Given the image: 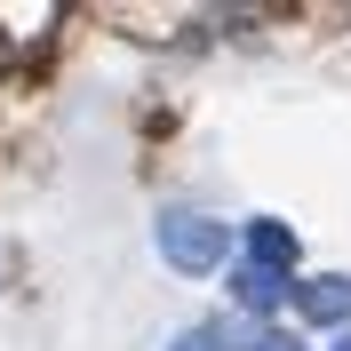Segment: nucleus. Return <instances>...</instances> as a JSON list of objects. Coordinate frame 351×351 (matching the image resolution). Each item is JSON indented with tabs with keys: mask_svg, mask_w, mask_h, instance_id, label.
Masks as SVG:
<instances>
[{
	"mask_svg": "<svg viewBox=\"0 0 351 351\" xmlns=\"http://www.w3.org/2000/svg\"><path fill=\"white\" fill-rule=\"evenodd\" d=\"M160 256L176 263V271H216L223 263V223L216 216H199V208H168V216H160Z\"/></svg>",
	"mask_w": 351,
	"mask_h": 351,
	"instance_id": "nucleus-1",
	"label": "nucleus"
},
{
	"mask_svg": "<svg viewBox=\"0 0 351 351\" xmlns=\"http://www.w3.org/2000/svg\"><path fill=\"white\" fill-rule=\"evenodd\" d=\"M295 311H304L311 328H335V319H351V280H304V287H295Z\"/></svg>",
	"mask_w": 351,
	"mask_h": 351,
	"instance_id": "nucleus-2",
	"label": "nucleus"
},
{
	"mask_svg": "<svg viewBox=\"0 0 351 351\" xmlns=\"http://www.w3.org/2000/svg\"><path fill=\"white\" fill-rule=\"evenodd\" d=\"M247 263L287 271V263H295V232H287V223H247Z\"/></svg>",
	"mask_w": 351,
	"mask_h": 351,
	"instance_id": "nucleus-3",
	"label": "nucleus"
},
{
	"mask_svg": "<svg viewBox=\"0 0 351 351\" xmlns=\"http://www.w3.org/2000/svg\"><path fill=\"white\" fill-rule=\"evenodd\" d=\"M232 295H240L247 311H271L287 295V271H263V263H240V271H232Z\"/></svg>",
	"mask_w": 351,
	"mask_h": 351,
	"instance_id": "nucleus-4",
	"label": "nucleus"
},
{
	"mask_svg": "<svg viewBox=\"0 0 351 351\" xmlns=\"http://www.w3.org/2000/svg\"><path fill=\"white\" fill-rule=\"evenodd\" d=\"M232 351H304V343H287L280 328H247V335H240V343H232Z\"/></svg>",
	"mask_w": 351,
	"mask_h": 351,
	"instance_id": "nucleus-5",
	"label": "nucleus"
},
{
	"mask_svg": "<svg viewBox=\"0 0 351 351\" xmlns=\"http://www.w3.org/2000/svg\"><path fill=\"white\" fill-rule=\"evenodd\" d=\"M176 351H223V343H216L208 328H192V335H176Z\"/></svg>",
	"mask_w": 351,
	"mask_h": 351,
	"instance_id": "nucleus-6",
	"label": "nucleus"
},
{
	"mask_svg": "<svg viewBox=\"0 0 351 351\" xmlns=\"http://www.w3.org/2000/svg\"><path fill=\"white\" fill-rule=\"evenodd\" d=\"M335 351H351V335H343V343H335Z\"/></svg>",
	"mask_w": 351,
	"mask_h": 351,
	"instance_id": "nucleus-7",
	"label": "nucleus"
}]
</instances>
